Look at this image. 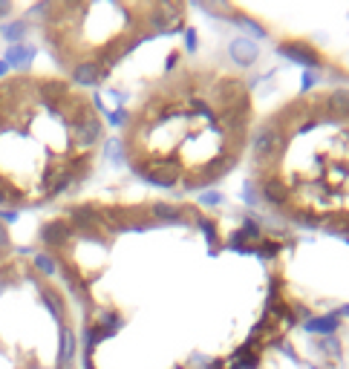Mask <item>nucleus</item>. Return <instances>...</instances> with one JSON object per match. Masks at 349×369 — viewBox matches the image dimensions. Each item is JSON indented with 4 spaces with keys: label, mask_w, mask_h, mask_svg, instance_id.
I'll return each mask as SVG.
<instances>
[{
    "label": "nucleus",
    "mask_w": 349,
    "mask_h": 369,
    "mask_svg": "<svg viewBox=\"0 0 349 369\" xmlns=\"http://www.w3.org/2000/svg\"><path fill=\"white\" fill-rule=\"evenodd\" d=\"M222 202V193L220 190H205L202 196H199V205L202 208H214V205H220Z\"/></svg>",
    "instance_id": "14"
},
{
    "label": "nucleus",
    "mask_w": 349,
    "mask_h": 369,
    "mask_svg": "<svg viewBox=\"0 0 349 369\" xmlns=\"http://www.w3.org/2000/svg\"><path fill=\"white\" fill-rule=\"evenodd\" d=\"M306 326V332H312V335H332V332H338V317L335 314H327V317H312V321H306L304 323Z\"/></svg>",
    "instance_id": "10"
},
{
    "label": "nucleus",
    "mask_w": 349,
    "mask_h": 369,
    "mask_svg": "<svg viewBox=\"0 0 349 369\" xmlns=\"http://www.w3.org/2000/svg\"><path fill=\"white\" fill-rule=\"evenodd\" d=\"M280 249H283V245L277 242V239H263V242H260V249H257V254L271 260V257H277V254H280Z\"/></svg>",
    "instance_id": "13"
},
{
    "label": "nucleus",
    "mask_w": 349,
    "mask_h": 369,
    "mask_svg": "<svg viewBox=\"0 0 349 369\" xmlns=\"http://www.w3.org/2000/svg\"><path fill=\"white\" fill-rule=\"evenodd\" d=\"M153 223H188L191 219V208L185 211V205H171V202H156L148 208Z\"/></svg>",
    "instance_id": "8"
},
{
    "label": "nucleus",
    "mask_w": 349,
    "mask_h": 369,
    "mask_svg": "<svg viewBox=\"0 0 349 369\" xmlns=\"http://www.w3.org/2000/svg\"><path fill=\"white\" fill-rule=\"evenodd\" d=\"M260 366V358H248V361H234L231 369H257Z\"/></svg>",
    "instance_id": "18"
},
{
    "label": "nucleus",
    "mask_w": 349,
    "mask_h": 369,
    "mask_svg": "<svg viewBox=\"0 0 349 369\" xmlns=\"http://www.w3.org/2000/svg\"><path fill=\"white\" fill-rule=\"evenodd\" d=\"M104 144L101 102L66 76H0V208H41L78 190Z\"/></svg>",
    "instance_id": "1"
},
{
    "label": "nucleus",
    "mask_w": 349,
    "mask_h": 369,
    "mask_svg": "<svg viewBox=\"0 0 349 369\" xmlns=\"http://www.w3.org/2000/svg\"><path fill=\"white\" fill-rule=\"evenodd\" d=\"M27 254L0 260V369H76L69 300Z\"/></svg>",
    "instance_id": "2"
},
{
    "label": "nucleus",
    "mask_w": 349,
    "mask_h": 369,
    "mask_svg": "<svg viewBox=\"0 0 349 369\" xmlns=\"http://www.w3.org/2000/svg\"><path fill=\"white\" fill-rule=\"evenodd\" d=\"M234 18H237V27H243L248 35H254V38H269V32L260 27L257 20H251V18H245V15H240V12H234Z\"/></svg>",
    "instance_id": "11"
},
{
    "label": "nucleus",
    "mask_w": 349,
    "mask_h": 369,
    "mask_svg": "<svg viewBox=\"0 0 349 369\" xmlns=\"http://www.w3.org/2000/svg\"><path fill=\"white\" fill-rule=\"evenodd\" d=\"M185 49H188V53L197 49V29H185Z\"/></svg>",
    "instance_id": "19"
},
{
    "label": "nucleus",
    "mask_w": 349,
    "mask_h": 369,
    "mask_svg": "<svg viewBox=\"0 0 349 369\" xmlns=\"http://www.w3.org/2000/svg\"><path fill=\"white\" fill-rule=\"evenodd\" d=\"M257 190H260V200L266 202V205H271V208H289L292 205V188L283 182V179H277V174H271V176H266L260 185H257Z\"/></svg>",
    "instance_id": "6"
},
{
    "label": "nucleus",
    "mask_w": 349,
    "mask_h": 369,
    "mask_svg": "<svg viewBox=\"0 0 349 369\" xmlns=\"http://www.w3.org/2000/svg\"><path fill=\"white\" fill-rule=\"evenodd\" d=\"M23 32H27V27H23V23H12V27L3 29V35H6V38H15V41L23 38Z\"/></svg>",
    "instance_id": "17"
},
{
    "label": "nucleus",
    "mask_w": 349,
    "mask_h": 369,
    "mask_svg": "<svg viewBox=\"0 0 349 369\" xmlns=\"http://www.w3.org/2000/svg\"><path fill=\"white\" fill-rule=\"evenodd\" d=\"M323 107H327V113H329L332 121L349 118V90L338 87V90L327 92V95H323Z\"/></svg>",
    "instance_id": "9"
},
{
    "label": "nucleus",
    "mask_w": 349,
    "mask_h": 369,
    "mask_svg": "<svg viewBox=\"0 0 349 369\" xmlns=\"http://www.w3.org/2000/svg\"><path fill=\"white\" fill-rule=\"evenodd\" d=\"M150 4H46L41 32L66 78L87 90L101 84L127 53L153 38L148 27Z\"/></svg>",
    "instance_id": "3"
},
{
    "label": "nucleus",
    "mask_w": 349,
    "mask_h": 369,
    "mask_svg": "<svg viewBox=\"0 0 349 369\" xmlns=\"http://www.w3.org/2000/svg\"><path fill=\"white\" fill-rule=\"evenodd\" d=\"M277 53H280L283 58H289V61H294V64H300V67H309V69H318L323 64L320 53L306 41H283L280 46H277Z\"/></svg>",
    "instance_id": "5"
},
{
    "label": "nucleus",
    "mask_w": 349,
    "mask_h": 369,
    "mask_svg": "<svg viewBox=\"0 0 349 369\" xmlns=\"http://www.w3.org/2000/svg\"><path fill=\"white\" fill-rule=\"evenodd\" d=\"M243 202H245V205H251V208H257V205L263 202V200H260V190H257V185H254L251 179L243 185Z\"/></svg>",
    "instance_id": "12"
},
{
    "label": "nucleus",
    "mask_w": 349,
    "mask_h": 369,
    "mask_svg": "<svg viewBox=\"0 0 349 369\" xmlns=\"http://www.w3.org/2000/svg\"><path fill=\"white\" fill-rule=\"evenodd\" d=\"M320 347H323V352H327L329 358H338V355H341V349H338V340H332V337H327V340L320 343Z\"/></svg>",
    "instance_id": "16"
},
{
    "label": "nucleus",
    "mask_w": 349,
    "mask_h": 369,
    "mask_svg": "<svg viewBox=\"0 0 349 369\" xmlns=\"http://www.w3.org/2000/svg\"><path fill=\"white\" fill-rule=\"evenodd\" d=\"M138 176L150 185H159V188H179L185 179V167L179 162H156V165L145 167Z\"/></svg>",
    "instance_id": "4"
},
{
    "label": "nucleus",
    "mask_w": 349,
    "mask_h": 369,
    "mask_svg": "<svg viewBox=\"0 0 349 369\" xmlns=\"http://www.w3.org/2000/svg\"><path fill=\"white\" fill-rule=\"evenodd\" d=\"M228 55H231V61H234L237 67H251L254 61L260 58V46H257V41H251V38H234L228 43Z\"/></svg>",
    "instance_id": "7"
},
{
    "label": "nucleus",
    "mask_w": 349,
    "mask_h": 369,
    "mask_svg": "<svg viewBox=\"0 0 349 369\" xmlns=\"http://www.w3.org/2000/svg\"><path fill=\"white\" fill-rule=\"evenodd\" d=\"M335 317H349V306H343V309H338V312H335Z\"/></svg>",
    "instance_id": "20"
},
{
    "label": "nucleus",
    "mask_w": 349,
    "mask_h": 369,
    "mask_svg": "<svg viewBox=\"0 0 349 369\" xmlns=\"http://www.w3.org/2000/svg\"><path fill=\"white\" fill-rule=\"evenodd\" d=\"M318 84H320V69H306V76H304V92H309Z\"/></svg>",
    "instance_id": "15"
}]
</instances>
